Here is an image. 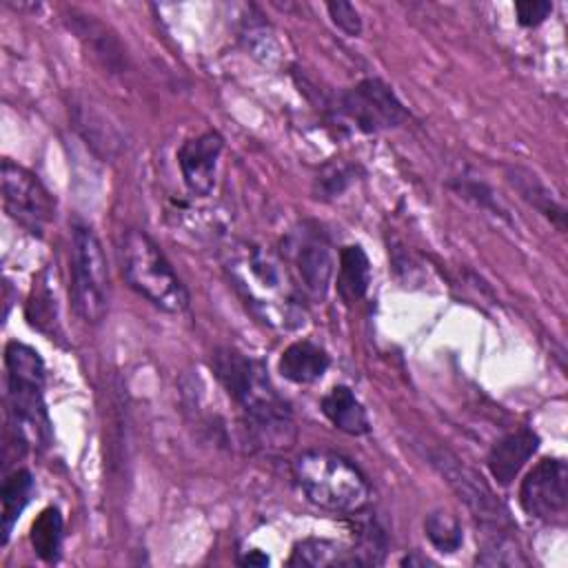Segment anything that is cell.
Instances as JSON below:
<instances>
[{"label":"cell","instance_id":"22","mask_svg":"<svg viewBox=\"0 0 568 568\" xmlns=\"http://www.w3.org/2000/svg\"><path fill=\"white\" fill-rule=\"evenodd\" d=\"M326 11L331 16V22L346 36L355 38L362 33V18H359V11L351 4V2H344V0H337V2H326Z\"/></svg>","mask_w":568,"mask_h":568},{"label":"cell","instance_id":"25","mask_svg":"<svg viewBox=\"0 0 568 568\" xmlns=\"http://www.w3.org/2000/svg\"><path fill=\"white\" fill-rule=\"evenodd\" d=\"M240 564H244V566H266V564H268V557H266V555H262L260 550H253L251 555L242 557V559H240Z\"/></svg>","mask_w":568,"mask_h":568},{"label":"cell","instance_id":"14","mask_svg":"<svg viewBox=\"0 0 568 568\" xmlns=\"http://www.w3.org/2000/svg\"><path fill=\"white\" fill-rule=\"evenodd\" d=\"M324 417L346 435H366L371 430V422L366 408L355 397L348 386H333L320 402Z\"/></svg>","mask_w":568,"mask_h":568},{"label":"cell","instance_id":"23","mask_svg":"<svg viewBox=\"0 0 568 568\" xmlns=\"http://www.w3.org/2000/svg\"><path fill=\"white\" fill-rule=\"evenodd\" d=\"M552 11V2L548 0H524V2H515V13H517V22L521 27H537L541 24L548 13Z\"/></svg>","mask_w":568,"mask_h":568},{"label":"cell","instance_id":"20","mask_svg":"<svg viewBox=\"0 0 568 568\" xmlns=\"http://www.w3.org/2000/svg\"><path fill=\"white\" fill-rule=\"evenodd\" d=\"M513 186H517V191L521 193L524 200H528L539 213H544L548 220H552L559 229H564V206L559 202H555L552 193L537 180V175L528 173V171H510V178Z\"/></svg>","mask_w":568,"mask_h":568},{"label":"cell","instance_id":"7","mask_svg":"<svg viewBox=\"0 0 568 568\" xmlns=\"http://www.w3.org/2000/svg\"><path fill=\"white\" fill-rule=\"evenodd\" d=\"M433 464L439 468V473L448 479V484L455 488L459 499L470 508V513L479 519L484 526L486 541L493 539H506L510 532V519L506 508L497 501L493 490L486 486V481L468 466H464L457 457L450 453H437L433 457Z\"/></svg>","mask_w":568,"mask_h":568},{"label":"cell","instance_id":"4","mask_svg":"<svg viewBox=\"0 0 568 568\" xmlns=\"http://www.w3.org/2000/svg\"><path fill=\"white\" fill-rule=\"evenodd\" d=\"M122 273L129 286L166 313H182L189 293L160 246L142 231L131 229L122 240Z\"/></svg>","mask_w":568,"mask_h":568},{"label":"cell","instance_id":"6","mask_svg":"<svg viewBox=\"0 0 568 568\" xmlns=\"http://www.w3.org/2000/svg\"><path fill=\"white\" fill-rule=\"evenodd\" d=\"M2 202L7 215L31 235H42L55 217V202L44 184L11 160L2 162Z\"/></svg>","mask_w":568,"mask_h":568},{"label":"cell","instance_id":"24","mask_svg":"<svg viewBox=\"0 0 568 568\" xmlns=\"http://www.w3.org/2000/svg\"><path fill=\"white\" fill-rule=\"evenodd\" d=\"M317 182L322 184V191L328 195H337L346 189V184L351 182V169L346 166H331L322 173V178H317Z\"/></svg>","mask_w":568,"mask_h":568},{"label":"cell","instance_id":"21","mask_svg":"<svg viewBox=\"0 0 568 568\" xmlns=\"http://www.w3.org/2000/svg\"><path fill=\"white\" fill-rule=\"evenodd\" d=\"M424 530L428 541L439 550V552H455L464 544V532L455 515L448 510H433L424 519Z\"/></svg>","mask_w":568,"mask_h":568},{"label":"cell","instance_id":"8","mask_svg":"<svg viewBox=\"0 0 568 568\" xmlns=\"http://www.w3.org/2000/svg\"><path fill=\"white\" fill-rule=\"evenodd\" d=\"M339 113L362 133L395 129L408 118L395 91L377 78H366L344 91L339 95Z\"/></svg>","mask_w":568,"mask_h":568},{"label":"cell","instance_id":"9","mask_svg":"<svg viewBox=\"0 0 568 568\" xmlns=\"http://www.w3.org/2000/svg\"><path fill=\"white\" fill-rule=\"evenodd\" d=\"M526 515L541 521H564L568 510V466L564 459L546 457L528 470L519 488Z\"/></svg>","mask_w":568,"mask_h":568},{"label":"cell","instance_id":"12","mask_svg":"<svg viewBox=\"0 0 568 568\" xmlns=\"http://www.w3.org/2000/svg\"><path fill=\"white\" fill-rule=\"evenodd\" d=\"M328 353L308 339L293 342L291 346H286L277 362L282 377L293 384H313L328 371Z\"/></svg>","mask_w":568,"mask_h":568},{"label":"cell","instance_id":"10","mask_svg":"<svg viewBox=\"0 0 568 568\" xmlns=\"http://www.w3.org/2000/svg\"><path fill=\"white\" fill-rule=\"evenodd\" d=\"M224 149V140L215 131L200 133L186 140L178 151V164L186 189L195 195H209L215 186L217 160Z\"/></svg>","mask_w":568,"mask_h":568},{"label":"cell","instance_id":"11","mask_svg":"<svg viewBox=\"0 0 568 568\" xmlns=\"http://www.w3.org/2000/svg\"><path fill=\"white\" fill-rule=\"evenodd\" d=\"M537 446H539V437L530 428H517L504 435L486 457V466L493 479L499 486H508L517 477V473L524 468V464L535 455Z\"/></svg>","mask_w":568,"mask_h":568},{"label":"cell","instance_id":"3","mask_svg":"<svg viewBox=\"0 0 568 568\" xmlns=\"http://www.w3.org/2000/svg\"><path fill=\"white\" fill-rule=\"evenodd\" d=\"M295 479L306 499L331 513H359L371 497L362 470L346 457L328 450H306L293 464Z\"/></svg>","mask_w":568,"mask_h":568},{"label":"cell","instance_id":"13","mask_svg":"<svg viewBox=\"0 0 568 568\" xmlns=\"http://www.w3.org/2000/svg\"><path fill=\"white\" fill-rule=\"evenodd\" d=\"M69 27L78 33V38L87 44V49L109 69L120 71L124 64V49L115 33L102 22H98L93 16L87 13H71Z\"/></svg>","mask_w":568,"mask_h":568},{"label":"cell","instance_id":"16","mask_svg":"<svg viewBox=\"0 0 568 568\" xmlns=\"http://www.w3.org/2000/svg\"><path fill=\"white\" fill-rule=\"evenodd\" d=\"M295 262H297V271L304 286L313 295L324 297L333 277V257L328 246L320 240H306L300 244Z\"/></svg>","mask_w":568,"mask_h":568},{"label":"cell","instance_id":"15","mask_svg":"<svg viewBox=\"0 0 568 568\" xmlns=\"http://www.w3.org/2000/svg\"><path fill=\"white\" fill-rule=\"evenodd\" d=\"M337 293L346 304L359 302L371 286V262L359 244H348L339 251Z\"/></svg>","mask_w":568,"mask_h":568},{"label":"cell","instance_id":"1","mask_svg":"<svg viewBox=\"0 0 568 568\" xmlns=\"http://www.w3.org/2000/svg\"><path fill=\"white\" fill-rule=\"evenodd\" d=\"M211 368L229 397L242 408L246 426L264 446L286 448L295 437L288 404L277 395L262 362L237 348H215Z\"/></svg>","mask_w":568,"mask_h":568},{"label":"cell","instance_id":"18","mask_svg":"<svg viewBox=\"0 0 568 568\" xmlns=\"http://www.w3.org/2000/svg\"><path fill=\"white\" fill-rule=\"evenodd\" d=\"M33 495V477L27 468H18L4 477L0 488V504H2V544L9 541L11 530L31 501Z\"/></svg>","mask_w":568,"mask_h":568},{"label":"cell","instance_id":"19","mask_svg":"<svg viewBox=\"0 0 568 568\" xmlns=\"http://www.w3.org/2000/svg\"><path fill=\"white\" fill-rule=\"evenodd\" d=\"M62 537H64V521H62V515L55 506H49L44 508L33 526H31V546L36 550V555L44 561H58L60 557V550H62Z\"/></svg>","mask_w":568,"mask_h":568},{"label":"cell","instance_id":"5","mask_svg":"<svg viewBox=\"0 0 568 568\" xmlns=\"http://www.w3.org/2000/svg\"><path fill=\"white\" fill-rule=\"evenodd\" d=\"M71 302L87 324H100L109 311L106 255L98 235L82 224L71 233Z\"/></svg>","mask_w":568,"mask_h":568},{"label":"cell","instance_id":"17","mask_svg":"<svg viewBox=\"0 0 568 568\" xmlns=\"http://www.w3.org/2000/svg\"><path fill=\"white\" fill-rule=\"evenodd\" d=\"M288 566H311V568H322V566H359V559L355 550H346L344 546L331 541V539H302L295 544Z\"/></svg>","mask_w":568,"mask_h":568},{"label":"cell","instance_id":"2","mask_svg":"<svg viewBox=\"0 0 568 568\" xmlns=\"http://www.w3.org/2000/svg\"><path fill=\"white\" fill-rule=\"evenodd\" d=\"M9 413L20 439L33 450L51 444V422L44 404V364L36 348L9 342L4 351Z\"/></svg>","mask_w":568,"mask_h":568}]
</instances>
